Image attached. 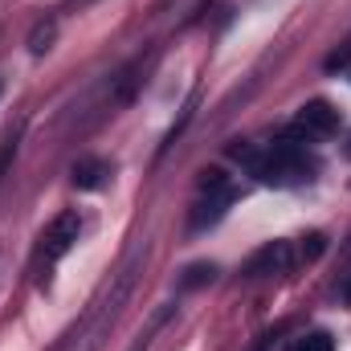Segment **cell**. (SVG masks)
I'll use <instances>...</instances> for the list:
<instances>
[{"mask_svg":"<svg viewBox=\"0 0 351 351\" xmlns=\"http://www.w3.org/2000/svg\"><path fill=\"white\" fill-rule=\"evenodd\" d=\"M229 152H233L237 160H245L250 172L258 176L262 184H278V188L302 184V180H311V172H315V160H311L306 147L294 143V139H278V143H269L265 152L250 147V143H237V147H229Z\"/></svg>","mask_w":351,"mask_h":351,"instance_id":"1","label":"cell"},{"mask_svg":"<svg viewBox=\"0 0 351 351\" xmlns=\"http://www.w3.org/2000/svg\"><path fill=\"white\" fill-rule=\"evenodd\" d=\"M78 233H82V217L70 208V213H58L53 221H49V229H45V237H41V258L45 265L62 262L70 250H74V241H78Z\"/></svg>","mask_w":351,"mask_h":351,"instance_id":"2","label":"cell"},{"mask_svg":"<svg viewBox=\"0 0 351 351\" xmlns=\"http://www.w3.org/2000/svg\"><path fill=\"white\" fill-rule=\"evenodd\" d=\"M294 265V250H290V241H269L262 245L250 262H245V274L250 278H262V274H286Z\"/></svg>","mask_w":351,"mask_h":351,"instance_id":"3","label":"cell"},{"mask_svg":"<svg viewBox=\"0 0 351 351\" xmlns=\"http://www.w3.org/2000/svg\"><path fill=\"white\" fill-rule=\"evenodd\" d=\"M298 127L311 135H335L339 131V110H331L327 102H306L298 114Z\"/></svg>","mask_w":351,"mask_h":351,"instance_id":"4","label":"cell"},{"mask_svg":"<svg viewBox=\"0 0 351 351\" xmlns=\"http://www.w3.org/2000/svg\"><path fill=\"white\" fill-rule=\"evenodd\" d=\"M70 180H74V188H82V192H98V188L110 180V164L86 156V160H78V164L70 168Z\"/></svg>","mask_w":351,"mask_h":351,"instance_id":"5","label":"cell"},{"mask_svg":"<svg viewBox=\"0 0 351 351\" xmlns=\"http://www.w3.org/2000/svg\"><path fill=\"white\" fill-rule=\"evenodd\" d=\"M53 41H58V16H45V21H37L33 25V33H29V53H49L53 49Z\"/></svg>","mask_w":351,"mask_h":351,"instance_id":"6","label":"cell"},{"mask_svg":"<svg viewBox=\"0 0 351 351\" xmlns=\"http://www.w3.org/2000/svg\"><path fill=\"white\" fill-rule=\"evenodd\" d=\"M217 278V265L213 262H196L184 269V278H180V290H196V286H208Z\"/></svg>","mask_w":351,"mask_h":351,"instance_id":"7","label":"cell"},{"mask_svg":"<svg viewBox=\"0 0 351 351\" xmlns=\"http://www.w3.org/2000/svg\"><path fill=\"white\" fill-rule=\"evenodd\" d=\"M16 147H21V127H16V131H8V135L0 139V180L8 176V168H12V160H16Z\"/></svg>","mask_w":351,"mask_h":351,"instance_id":"8","label":"cell"},{"mask_svg":"<svg viewBox=\"0 0 351 351\" xmlns=\"http://www.w3.org/2000/svg\"><path fill=\"white\" fill-rule=\"evenodd\" d=\"M298 351H335V339H331L327 331H315V335H306V339L298 343Z\"/></svg>","mask_w":351,"mask_h":351,"instance_id":"9","label":"cell"},{"mask_svg":"<svg viewBox=\"0 0 351 351\" xmlns=\"http://www.w3.org/2000/svg\"><path fill=\"white\" fill-rule=\"evenodd\" d=\"M306 241H311V245H302V258H319V254H323V245H327L319 233H315V237H306Z\"/></svg>","mask_w":351,"mask_h":351,"instance_id":"10","label":"cell"},{"mask_svg":"<svg viewBox=\"0 0 351 351\" xmlns=\"http://www.w3.org/2000/svg\"><path fill=\"white\" fill-rule=\"evenodd\" d=\"M94 0H62V8L58 12H82V8H90Z\"/></svg>","mask_w":351,"mask_h":351,"instance_id":"11","label":"cell"},{"mask_svg":"<svg viewBox=\"0 0 351 351\" xmlns=\"http://www.w3.org/2000/svg\"><path fill=\"white\" fill-rule=\"evenodd\" d=\"M343 294H348V298H351V278H348V286H343Z\"/></svg>","mask_w":351,"mask_h":351,"instance_id":"12","label":"cell"},{"mask_svg":"<svg viewBox=\"0 0 351 351\" xmlns=\"http://www.w3.org/2000/svg\"><path fill=\"white\" fill-rule=\"evenodd\" d=\"M0 94H4V86H0Z\"/></svg>","mask_w":351,"mask_h":351,"instance_id":"13","label":"cell"}]
</instances>
